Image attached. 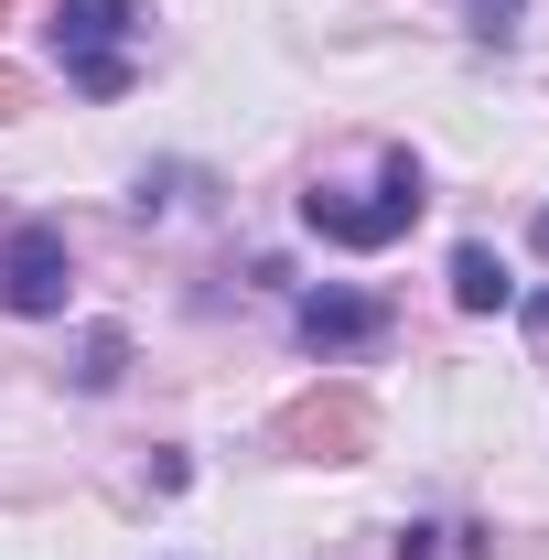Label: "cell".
Instances as JSON below:
<instances>
[{
  "label": "cell",
  "mask_w": 549,
  "mask_h": 560,
  "mask_svg": "<svg viewBox=\"0 0 549 560\" xmlns=\"http://www.w3.org/2000/svg\"><path fill=\"white\" fill-rule=\"evenodd\" d=\"M420 206H431V173H420L410 151H388L377 162V195H335V184H313L302 195V226L324 237V248H388V237H410Z\"/></svg>",
  "instance_id": "obj_1"
},
{
  "label": "cell",
  "mask_w": 549,
  "mask_h": 560,
  "mask_svg": "<svg viewBox=\"0 0 549 560\" xmlns=\"http://www.w3.org/2000/svg\"><path fill=\"white\" fill-rule=\"evenodd\" d=\"M270 442L291 453V464H366L377 453V410H366V388H302L291 410L270 420Z\"/></svg>",
  "instance_id": "obj_2"
},
{
  "label": "cell",
  "mask_w": 549,
  "mask_h": 560,
  "mask_svg": "<svg viewBox=\"0 0 549 560\" xmlns=\"http://www.w3.org/2000/svg\"><path fill=\"white\" fill-rule=\"evenodd\" d=\"M55 55L86 97H130V0H66L55 11Z\"/></svg>",
  "instance_id": "obj_3"
},
{
  "label": "cell",
  "mask_w": 549,
  "mask_h": 560,
  "mask_svg": "<svg viewBox=\"0 0 549 560\" xmlns=\"http://www.w3.org/2000/svg\"><path fill=\"white\" fill-rule=\"evenodd\" d=\"M66 291H75V248H66V226H11L0 237V302L22 313V324H44V313H66Z\"/></svg>",
  "instance_id": "obj_4"
},
{
  "label": "cell",
  "mask_w": 549,
  "mask_h": 560,
  "mask_svg": "<svg viewBox=\"0 0 549 560\" xmlns=\"http://www.w3.org/2000/svg\"><path fill=\"white\" fill-rule=\"evenodd\" d=\"M291 335H302V355H355L388 335V302H366V291H313L302 313H291Z\"/></svg>",
  "instance_id": "obj_5"
},
{
  "label": "cell",
  "mask_w": 549,
  "mask_h": 560,
  "mask_svg": "<svg viewBox=\"0 0 549 560\" xmlns=\"http://www.w3.org/2000/svg\"><path fill=\"white\" fill-rule=\"evenodd\" d=\"M453 302H464V313H506V302H517V280H506V259H495L484 237L453 248Z\"/></svg>",
  "instance_id": "obj_6"
},
{
  "label": "cell",
  "mask_w": 549,
  "mask_h": 560,
  "mask_svg": "<svg viewBox=\"0 0 549 560\" xmlns=\"http://www.w3.org/2000/svg\"><path fill=\"white\" fill-rule=\"evenodd\" d=\"M119 366H130V335H119V324H97L86 355H75V388H119Z\"/></svg>",
  "instance_id": "obj_7"
},
{
  "label": "cell",
  "mask_w": 549,
  "mask_h": 560,
  "mask_svg": "<svg viewBox=\"0 0 549 560\" xmlns=\"http://www.w3.org/2000/svg\"><path fill=\"white\" fill-rule=\"evenodd\" d=\"M22 108H33V75H22V66H0V130H11Z\"/></svg>",
  "instance_id": "obj_8"
},
{
  "label": "cell",
  "mask_w": 549,
  "mask_h": 560,
  "mask_svg": "<svg viewBox=\"0 0 549 560\" xmlns=\"http://www.w3.org/2000/svg\"><path fill=\"white\" fill-rule=\"evenodd\" d=\"M475 33H484V44H506V33H517V0H475Z\"/></svg>",
  "instance_id": "obj_9"
},
{
  "label": "cell",
  "mask_w": 549,
  "mask_h": 560,
  "mask_svg": "<svg viewBox=\"0 0 549 560\" xmlns=\"http://www.w3.org/2000/svg\"><path fill=\"white\" fill-rule=\"evenodd\" d=\"M528 335H549V291H528Z\"/></svg>",
  "instance_id": "obj_10"
},
{
  "label": "cell",
  "mask_w": 549,
  "mask_h": 560,
  "mask_svg": "<svg viewBox=\"0 0 549 560\" xmlns=\"http://www.w3.org/2000/svg\"><path fill=\"white\" fill-rule=\"evenodd\" d=\"M539 259H549V215H539Z\"/></svg>",
  "instance_id": "obj_11"
},
{
  "label": "cell",
  "mask_w": 549,
  "mask_h": 560,
  "mask_svg": "<svg viewBox=\"0 0 549 560\" xmlns=\"http://www.w3.org/2000/svg\"><path fill=\"white\" fill-rule=\"evenodd\" d=\"M11 11H22V0H0V22H11Z\"/></svg>",
  "instance_id": "obj_12"
}]
</instances>
